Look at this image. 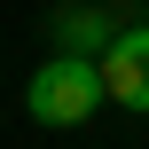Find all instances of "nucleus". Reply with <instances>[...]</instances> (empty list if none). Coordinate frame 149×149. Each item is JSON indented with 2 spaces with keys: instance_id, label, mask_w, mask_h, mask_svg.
I'll return each mask as SVG.
<instances>
[{
  "instance_id": "f257e3e1",
  "label": "nucleus",
  "mask_w": 149,
  "mask_h": 149,
  "mask_svg": "<svg viewBox=\"0 0 149 149\" xmlns=\"http://www.w3.org/2000/svg\"><path fill=\"white\" fill-rule=\"evenodd\" d=\"M102 102H110L102 63H79V55H55V63H39V71L24 79V110H31L39 126H86Z\"/></svg>"
},
{
  "instance_id": "f03ea898",
  "label": "nucleus",
  "mask_w": 149,
  "mask_h": 149,
  "mask_svg": "<svg viewBox=\"0 0 149 149\" xmlns=\"http://www.w3.org/2000/svg\"><path fill=\"white\" fill-rule=\"evenodd\" d=\"M102 86H110V102H126V110L149 118V24L118 31V47L102 55Z\"/></svg>"
},
{
  "instance_id": "7ed1b4c3",
  "label": "nucleus",
  "mask_w": 149,
  "mask_h": 149,
  "mask_svg": "<svg viewBox=\"0 0 149 149\" xmlns=\"http://www.w3.org/2000/svg\"><path fill=\"white\" fill-rule=\"evenodd\" d=\"M55 39H63V55H79V63H102V55L118 47V31H110L94 8H63V16H55Z\"/></svg>"
}]
</instances>
